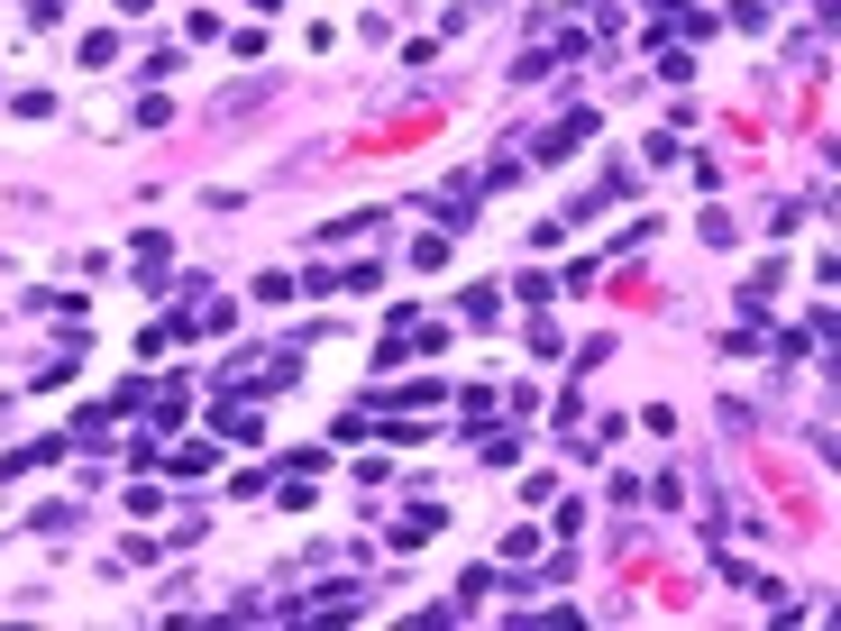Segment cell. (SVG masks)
<instances>
[{
	"label": "cell",
	"mask_w": 841,
	"mask_h": 631,
	"mask_svg": "<svg viewBox=\"0 0 841 631\" xmlns=\"http://www.w3.org/2000/svg\"><path fill=\"white\" fill-rule=\"evenodd\" d=\"M576 138H595V110H568V119H558V129L540 138V156H568Z\"/></svg>",
	"instance_id": "6da1fadb"
},
{
	"label": "cell",
	"mask_w": 841,
	"mask_h": 631,
	"mask_svg": "<svg viewBox=\"0 0 841 631\" xmlns=\"http://www.w3.org/2000/svg\"><path fill=\"white\" fill-rule=\"evenodd\" d=\"M119 10H129V19H147V10H156V0H119Z\"/></svg>",
	"instance_id": "7a4b0ae2"
},
{
	"label": "cell",
	"mask_w": 841,
	"mask_h": 631,
	"mask_svg": "<svg viewBox=\"0 0 841 631\" xmlns=\"http://www.w3.org/2000/svg\"><path fill=\"white\" fill-rule=\"evenodd\" d=\"M257 10H275V0H257Z\"/></svg>",
	"instance_id": "3957f363"
}]
</instances>
